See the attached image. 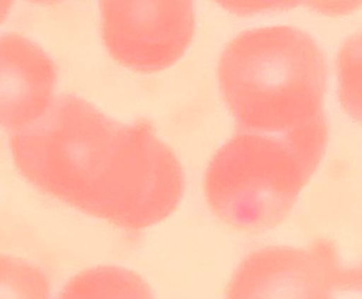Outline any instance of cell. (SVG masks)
Returning a JSON list of instances; mask_svg holds the SVG:
<instances>
[{"label": "cell", "mask_w": 362, "mask_h": 299, "mask_svg": "<svg viewBox=\"0 0 362 299\" xmlns=\"http://www.w3.org/2000/svg\"><path fill=\"white\" fill-rule=\"evenodd\" d=\"M228 12L240 16L254 15L256 13L288 10L306 0H214Z\"/></svg>", "instance_id": "cell-10"}, {"label": "cell", "mask_w": 362, "mask_h": 299, "mask_svg": "<svg viewBox=\"0 0 362 299\" xmlns=\"http://www.w3.org/2000/svg\"><path fill=\"white\" fill-rule=\"evenodd\" d=\"M361 273L343 265L332 242L306 247L268 246L247 254L233 275L226 299H334L361 284Z\"/></svg>", "instance_id": "cell-4"}, {"label": "cell", "mask_w": 362, "mask_h": 299, "mask_svg": "<svg viewBox=\"0 0 362 299\" xmlns=\"http://www.w3.org/2000/svg\"><path fill=\"white\" fill-rule=\"evenodd\" d=\"M31 4H43V6H52V4H61L66 0H28Z\"/></svg>", "instance_id": "cell-12"}, {"label": "cell", "mask_w": 362, "mask_h": 299, "mask_svg": "<svg viewBox=\"0 0 362 299\" xmlns=\"http://www.w3.org/2000/svg\"><path fill=\"white\" fill-rule=\"evenodd\" d=\"M305 6L324 15H347L357 10L362 0H306Z\"/></svg>", "instance_id": "cell-11"}, {"label": "cell", "mask_w": 362, "mask_h": 299, "mask_svg": "<svg viewBox=\"0 0 362 299\" xmlns=\"http://www.w3.org/2000/svg\"><path fill=\"white\" fill-rule=\"evenodd\" d=\"M110 55L132 71L152 74L175 65L194 33V0H99Z\"/></svg>", "instance_id": "cell-5"}, {"label": "cell", "mask_w": 362, "mask_h": 299, "mask_svg": "<svg viewBox=\"0 0 362 299\" xmlns=\"http://www.w3.org/2000/svg\"><path fill=\"white\" fill-rule=\"evenodd\" d=\"M58 299H156L143 277L124 267L103 265L71 278Z\"/></svg>", "instance_id": "cell-7"}, {"label": "cell", "mask_w": 362, "mask_h": 299, "mask_svg": "<svg viewBox=\"0 0 362 299\" xmlns=\"http://www.w3.org/2000/svg\"><path fill=\"white\" fill-rule=\"evenodd\" d=\"M10 146L42 192L127 230L158 224L184 197L181 163L150 123L120 122L78 95L54 98Z\"/></svg>", "instance_id": "cell-1"}, {"label": "cell", "mask_w": 362, "mask_h": 299, "mask_svg": "<svg viewBox=\"0 0 362 299\" xmlns=\"http://www.w3.org/2000/svg\"><path fill=\"white\" fill-rule=\"evenodd\" d=\"M337 68L341 105L354 120L362 123V32L343 45Z\"/></svg>", "instance_id": "cell-8"}, {"label": "cell", "mask_w": 362, "mask_h": 299, "mask_svg": "<svg viewBox=\"0 0 362 299\" xmlns=\"http://www.w3.org/2000/svg\"><path fill=\"white\" fill-rule=\"evenodd\" d=\"M328 124L290 134L239 131L205 174L211 211L239 230L262 233L288 216L325 153Z\"/></svg>", "instance_id": "cell-3"}, {"label": "cell", "mask_w": 362, "mask_h": 299, "mask_svg": "<svg viewBox=\"0 0 362 299\" xmlns=\"http://www.w3.org/2000/svg\"><path fill=\"white\" fill-rule=\"evenodd\" d=\"M218 78L239 131L290 134L327 122L325 57L296 28L239 34L222 52Z\"/></svg>", "instance_id": "cell-2"}, {"label": "cell", "mask_w": 362, "mask_h": 299, "mask_svg": "<svg viewBox=\"0 0 362 299\" xmlns=\"http://www.w3.org/2000/svg\"><path fill=\"white\" fill-rule=\"evenodd\" d=\"M361 279H362V271H361Z\"/></svg>", "instance_id": "cell-13"}, {"label": "cell", "mask_w": 362, "mask_h": 299, "mask_svg": "<svg viewBox=\"0 0 362 299\" xmlns=\"http://www.w3.org/2000/svg\"><path fill=\"white\" fill-rule=\"evenodd\" d=\"M1 299H50V286L45 274L11 256H1Z\"/></svg>", "instance_id": "cell-9"}, {"label": "cell", "mask_w": 362, "mask_h": 299, "mask_svg": "<svg viewBox=\"0 0 362 299\" xmlns=\"http://www.w3.org/2000/svg\"><path fill=\"white\" fill-rule=\"evenodd\" d=\"M1 123L16 131L43 116L54 102L57 68L28 38L8 33L0 40Z\"/></svg>", "instance_id": "cell-6"}]
</instances>
